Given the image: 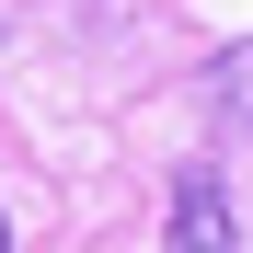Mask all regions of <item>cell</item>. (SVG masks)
I'll return each instance as SVG.
<instances>
[{
	"mask_svg": "<svg viewBox=\"0 0 253 253\" xmlns=\"http://www.w3.org/2000/svg\"><path fill=\"white\" fill-rule=\"evenodd\" d=\"M161 242H173V253H230V242H242V207H230V184L207 173V161L173 173V219H161Z\"/></svg>",
	"mask_w": 253,
	"mask_h": 253,
	"instance_id": "1",
	"label": "cell"
},
{
	"mask_svg": "<svg viewBox=\"0 0 253 253\" xmlns=\"http://www.w3.org/2000/svg\"><path fill=\"white\" fill-rule=\"evenodd\" d=\"M207 81H219V104H230V115H242V126H253V35H242V46H230V58H219V69H207Z\"/></svg>",
	"mask_w": 253,
	"mask_h": 253,
	"instance_id": "2",
	"label": "cell"
},
{
	"mask_svg": "<svg viewBox=\"0 0 253 253\" xmlns=\"http://www.w3.org/2000/svg\"><path fill=\"white\" fill-rule=\"evenodd\" d=\"M0 253H12V219H0Z\"/></svg>",
	"mask_w": 253,
	"mask_h": 253,
	"instance_id": "3",
	"label": "cell"
}]
</instances>
